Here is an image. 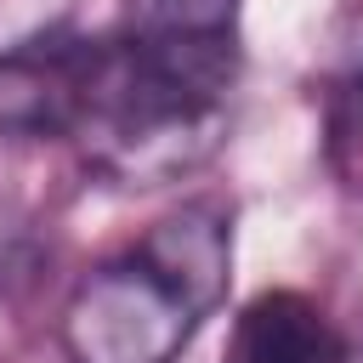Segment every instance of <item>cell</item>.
I'll list each match as a JSON object with an SVG mask.
<instances>
[{
    "instance_id": "1",
    "label": "cell",
    "mask_w": 363,
    "mask_h": 363,
    "mask_svg": "<svg viewBox=\"0 0 363 363\" xmlns=\"http://www.w3.org/2000/svg\"><path fill=\"white\" fill-rule=\"evenodd\" d=\"M233 91L238 34L125 17L85 79L68 142L119 187H164L221 153Z\"/></svg>"
},
{
    "instance_id": "2",
    "label": "cell",
    "mask_w": 363,
    "mask_h": 363,
    "mask_svg": "<svg viewBox=\"0 0 363 363\" xmlns=\"http://www.w3.org/2000/svg\"><path fill=\"white\" fill-rule=\"evenodd\" d=\"M233 284V210L187 199L96 261L62 301L68 363H176Z\"/></svg>"
},
{
    "instance_id": "3",
    "label": "cell",
    "mask_w": 363,
    "mask_h": 363,
    "mask_svg": "<svg viewBox=\"0 0 363 363\" xmlns=\"http://www.w3.org/2000/svg\"><path fill=\"white\" fill-rule=\"evenodd\" d=\"M130 0H0V130L68 136L91 62Z\"/></svg>"
},
{
    "instance_id": "4",
    "label": "cell",
    "mask_w": 363,
    "mask_h": 363,
    "mask_svg": "<svg viewBox=\"0 0 363 363\" xmlns=\"http://www.w3.org/2000/svg\"><path fill=\"white\" fill-rule=\"evenodd\" d=\"M221 363H340V335L301 289H261L227 335Z\"/></svg>"
},
{
    "instance_id": "5",
    "label": "cell",
    "mask_w": 363,
    "mask_h": 363,
    "mask_svg": "<svg viewBox=\"0 0 363 363\" xmlns=\"http://www.w3.org/2000/svg\"><path fill=\"white\" fill-rule=\"evenodd\" d=\"M244 0H130V23H164V28H221L238 34Z\"/></svg>"
},
{
    "instance_id": "6",
    "label": "cell",
    "mask_w": 363,
    "mask_h": 363,
    "mask_svg": "<svg viewBox=\"0 0 363 363\" xmlns=\"http://www.w3.org/2000/svg\"><path fill=\"white\" fill-rule=\"evenodd\" d=\"M335 164L363 187V68L352 74V85L340 91V108H335Z\"/></svg>"
}]
</instances>
